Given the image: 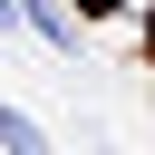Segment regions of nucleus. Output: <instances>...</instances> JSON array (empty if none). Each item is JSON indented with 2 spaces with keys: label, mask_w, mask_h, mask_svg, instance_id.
<instances>
[{
  "label": "nucleus",
  "mask_w": 155,
  "mask_h": 155,
  "mask_svg": "<svg viewBox=\"0 0 155 155\" xmlns=\"http://www.w3.org/2000/svg\"><path fill=\"white\" fill-rule=\"evenodd\" d=\"M0 145H19V155H39V126H29L19 107H0Z\"/></svg>",
  "instance_id": "obj_1"
}]
</instances>
